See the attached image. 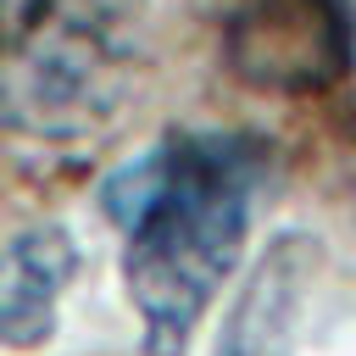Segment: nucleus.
I'll return each instance as SVG.
<instances>
[{"label":"nucleus","mask_w":356,"mask_h":356,"mask_svg":"<svg viewBox=\"0 0 356 356\" xmlns=\"http://www.w3.org/2000/svg\"><path fill=\"white\" fill-rule=\"evenodd\" d=\"M145 56L139 0H17L0 17V128L83 139L134 95Z\"/></svg>","instance_id":"f03ea898"},{"label":"nucleus","mask_w":356,"mask_h":356,"mask_svg":"<svg viewBox=\"0 0 356 356\" xmlns=\"http://www.w3.org/2000/svg\"><path fill=\"white\" fill-rule=\"evenodd\" d=\"M228 67L278 95H312L356 67L350 0H250L228 22Z\"/></svg>","instance_id":"7ed1b4c3"},{"label":"nucleus","mask_w":356,"mask_h":356,"mask_svg":"<svg viewBox=\"0 0 356 356\" xmlns=\"http://www.w3.org/2000/svg\"><path fill=\"white\" fill-rule=\"evenodd\" d=\"M72 267L78 250L61 228H28L0 245V345L28 350L56 328V295Z\"/></svg>","instance_id":"20e7f679"},{"label":"nucleus","mask_w":356,"mask_h":356,"mask_svg":"<svg viewBox=\"0 0 356 356\" xmlns=\"http://www.w3.org/2000/svg\"><path fill=\"white\" fill-rule=\"evenodd\" d=\"M289 256H295V239H284L261 261L245 300L234 306V323H228V339L217 356H284V334H289V312H295V289H300V267Z\"/></svg>","instance_id":"39448f33"},{"label":"nucleus","mask_w":356,"mask_h":356,"mask_svg":"<svg viewBox=\"0 0 356 356\" xmlns=\"http://www.w3.org/2000/svg\"><path fill=\"white\" fill-rule=\"evenodd\" d=\"M261 178L267 145L250 134H172L106 178L100 200L128 239L122 273L150 356L189 345L245 250Z\"/></svg>","instance_id":"f257e3e1"}]
</instances>
